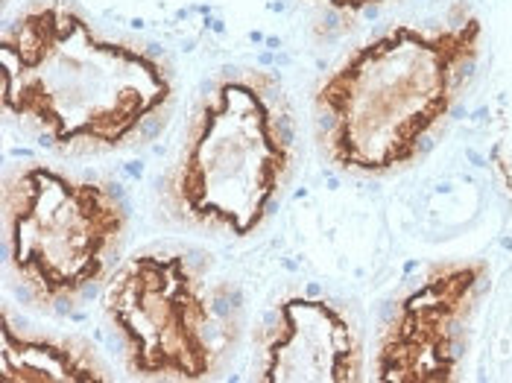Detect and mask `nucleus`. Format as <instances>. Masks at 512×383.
<instances>
[{
    "instance_id": "1",
    "label": "nucleus",
    "mask_w": 512,
    "mask_h": 383,
    "mask_svg": "<svg viewBox=\"0 0 512 383\" xmlns=\"http://www.w3.org/2000/svg\"><path fill=\"white\" fill-rule=\"evenodd\" d=\"M173 97L158 53L106 36L71 0H33L3 30V112L53 150H126L164 120Z\"/></svg>"
},
{
    "instance_id": "2",
    "label": "nucleus",
    "mask_w": 512,
    "mask_h": 383,
    "mask_svg": "<svg viewBox=\"0 0 512 383\" xmlns=\"http://www.w3.org/2000/svg\"><path fill=\"white\" fill-rule=\"evenodd\" d=\"M483 50V21L398 24L355 47L314 91L319 147L334 170L410 167L460 103Z\"/></svg>"
},
{
    "instance_id": "3",
    "label": "nucleus",
    "mask_w": 512,
    "mask_h": 383,
    "mask_svg": "<svg viewBox=\"0 0 512 383\" xmlns=\"http://www.w3.org/2000/svg\"><path fill=\"white\" fill-rule=\"evenodd\" d=\"M293 170L296 129L281 82L267 71H226L197 100L158 199L185 229L249 237L273 214Z\"/></svg>"
},
{
    "instance_id": "4",
    "label": "nucleus",
    "mask_w": 512,
    "mask_h": 383,
    "mask_svg": "<svg viewBox=\"0 0 512 383\" xmlns=\"http://www.w3.org/2000/svg\"><path fill=\"white\" fill-rule=\"evenodd\" d=\"M129 211L112 182L18 164L3 182L6 267L39 307L79 302L118 261Z\"/></svg>"
},
{
    "instance_id": "5",
    "label": "nucleus",
    "mask_w": 512,
    "mask_h": 383,
    "mask_svg": "<svg viewBox=\"0 0 512 383\" xmlns=\"http://www.w3.org/2000/svg\"><path fill=\"white\" fill-rule=\"evenodd\" d=\"M103 313L126 369L141 381L197 383L220 375L240 313L226 284L179 249H144L109 278Z\"/></svg>"
},
{
    "instance_id": "6",
    "label": "nucleus",
    "mask_w": 512,
    "mask_h": 383,
    "mask_svg": "<svg viewBox=\"0 0 512 383\" xmlns=\"http://www.w3.org/2000/svg\"><path fill=\"white\" fill-rule=\"evenodd\" d=\"M486 287V261L431 264L407 293L395 299L390 316L384 319L375 340L372 381H460L469 325Z\"/></svg>"
},
{
    "instance_id": "7",
    "label": "nucleus",
    "mask_w": 512,
    "mask_h": 383,
    "mask_svg": "<svg viewBox=\"0 0 512 383\" xmlns=\"http://www.w3.org/2000/svg\"><path fill=\"white\" fill-rule=\"evenodd\" d=\"M366 354L355 322L328 299L287 296L258 334L261 383H357Z\"/></svg>"
},
{
    "instance_id": "8",
    "label": "nucleus",
    "mask_w": 512,
    "mask_h": 383,
    "mask_svg": "<svg viewBox=\"0 0 512 383\" xmlns=\"http://www.w3.org/2000/svg\"><path fill=\"white\" fill-rule=\"evenodd\" d=\"M115 375L94 345L79 337L24 331L3 307L0 325V381L3 383H103Z\"/></svg>"
},
{
    "instance_id": "9",
    "label": "nucleus",
    "mask_w": 512,
    "mask_h": 383,
    "mask_svg": "<svg viewBox=\"0 0 512 383\" xmlns=\"http://www.w3.org/2000/svg\"><path fill=\"white\" fill-rule=\"evenodd\" d=\"M314 3H322L325 9H331V12H337V15L355 18V15H363V12L381 9V6H387V3H393V0H314Z\"/></svg>"
}]
</instances>
